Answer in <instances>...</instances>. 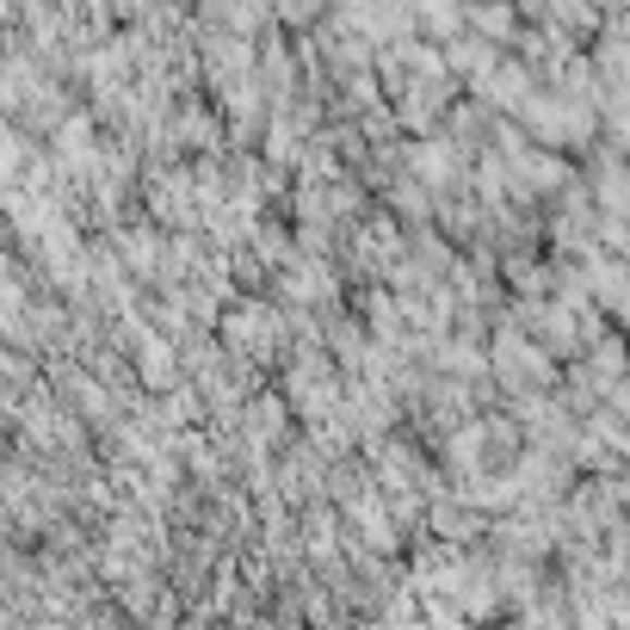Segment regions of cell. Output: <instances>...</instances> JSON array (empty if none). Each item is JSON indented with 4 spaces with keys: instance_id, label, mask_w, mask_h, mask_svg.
I'll use <instances>...</instances> for the list:
<instances>
[{
    "instance_id": "6da1fadb",
    "label": "cell",
    "mask_w": 630,
    "mask_h": 630,
    "mask_svg": "<svg viewBox=\"0 0 630 630\" xmlns=\"http://www.w3.org/2000/svg\"><path fill=\"white\" fill-rule=\"evenodd\" d=\"M415 168L427 173V180H445V173H452V155H445V149H433V143H427V149H415Z\"/></svg>"
}]
</instances>
